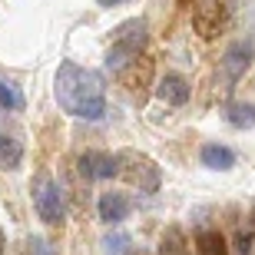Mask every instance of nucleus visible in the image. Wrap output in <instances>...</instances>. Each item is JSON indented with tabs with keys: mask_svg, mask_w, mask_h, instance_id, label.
Returning a JSON list of instances; mask_svg holds the SVG:
<instances>
[{
	"mask_svg": "<svg viewBox=\"0 0 255 255\" xmlns=\"http://www.w3.org/2000/svg\"><path fill=\"white\" fill-rule=\"evenodd\" d=\"M252 57H255L252 43H232V47L226 50V57H222V73H226L229 83H236L239 76L252 66Z\"/></svg>",
	"mask_w": 255,
	"mask_h": 255,
	"instance_id": "6e6552de",
	"label": "nucleus"
},
{
	"mask_svg": "<svg viewBox=\"0 0 255 255\" xmlns=\"http://www.w3.org/2000/svg\"><path fill=\"white\" fill-rule=\"evenodd\" d=\"M159 96L166 100V103H172V106H182L186 100H189V83H186V76L166 73L159 80Z\"/></svg>",
	"mask_w": 255,
	"mask_h": 255,
	"instance_id": "9b49d317",
	"label": "nucleus"
},
{
	"mask_svg": "<svg viewBox=\"0 0 255 255\" xmlns=\"http://www.w3.org/2000/svg\"><path fill=\"white\" fill-rule=\"evenodd\" d=\"M103 252L106 255H129L132 239L126 236V232H110V236H103Z\"/></svg>",
	"mask_w": 255,
	"mask_h": 255,
	"instance_id": "2eb2a0df",
	"label": "nucleus"
},
{
	"mask_svg": "<svg viewBox=\"0 0 255 255\" xmlns=\"http://www.w3.org/2000/svg\"><path fill=\"white\" fill-rule=\"evenodd\" d=\"M179 3H192V0H179Z\"/></svg>",
	"mask_w": 255,
	"mask_h": 255,
	"instance_id": "4be33fe9",
	"label": "nucleus"
},
{
	"mask_svg": "<svg viewBox=\"0 0 255 255\" xmlns=\"http://www.w3.org/2000/svg\"><path fill=\"white\" fill-rule=\"evenodd\" d=\"M76 169H80V176H86V179H113L116 176V156L100 152V149H86V152H80Z\"/></svg>",
	"mask_w": 255,
	"mask_h": 255,
	"instance_id": "423d86ee",
	"label": "nucleus"
},
{
	"mask_svg": "<svg viewBox=\"0 0 255 255\" xmlns=\"http://www.w3.org/2000/svg\"><path fill=\"white\" fill-rule=\"evenodd\" d=\"M100 7H120V3H129V0H96Z\"/></svg>",
	"mask_w": 255,
	"mask_h": 255,
	"instance_id": "aec40b11",
	"label": "nucleus"
},
{
	"mask_svg": "<svg viewBox=\"0 0 255 255\" xmlns=\"http://www.w3.org/2000/svg\"><path fill=\"white\" fill-rule=\"evenodd\" d=\"M23 106V93L10 80H0V110H20Z\"/></svg>",
	"mask_w": 255,
	"mask_h": 255,
	"instance_id": "f3484780",
	"label": "nucleus"
},
{
	"mask_svg": "<svg viewBox=\"0 0 255 255\" xmlns=\"http://www.w3.org/2000/svg\"><path fill=\"white\" fill-rule=\"evenodd\" d=\"M33 206H37L40 219L47 226H60L63 222V196H60V186L53 179H40L37 189H33Z\"/></svg>",
	"mask_w": 255,
	"mask_h": 255,
	"instance_id": "39448f33",
	"label": "nucleus"
},
{
	"mask_svg": "<svg viewBox=\"0 0 255 255\" xmlns=\"http://www.w3.org/2000/svg\"><path fill=\"white\" fill-rule=\"evenodd\" d=\"M146 40H149L146 20H126V23H120V27L113 30V43H110V50H106V66H110V70L126 66L132 57L142 53Z\"/></svg>",
	"mask_w": 255,
	"mask_h": 255,
	"instance_id": "f03ea898",
	"label": "nucleus"
},
{
	"mask_svg": "<svg viewBox=\"0 0 255 255\" xmlns=\"http://www.w3.org/2000/svg\"><path fill=\"white\" fill-rule=\"evenodd\" d=\"M30 255H57V252H53V246H50L47 239H33L30 242Z\"/></svg>",
	"mask_w": 255,
	"mask_h": 255,
	"instance_id": "6ab92c4d",
	"label": "nucleus"
},
{
	"mask_svg": "<svg viewBox=\"0 0 255 255\" xmlns=\"http://www.w3.org/2000/svg\"><path fill=\"white\" fill-rule=\"evenodd\" d=\"M236 255H255V229H242L236 236Z\"/></svg>",
	"mask_w": 255,
	"mask_h": 255,
	"instance_id": "a211bd4d",
	"label": "nucleus"
},
{
	"mask_svg": "<svg viewBox=\"0 0 255 255\" xmlns=\"http://www.w3.org/2000/svg\"><path fill=\"white\" fill-rule=\"evenodd\" d=\"M149 76H152V63H149V57H132L129 60V70H126V86H129L132 93L139 96H146V86H149Z\"/></svg>",
	"mask_w": 255,
	"mask_h": 255,
	"instance_id": "9d476101",
	"label": "nucleus"
},
{
	"mask_svg": "<svg viewBox=\"0 0 255 255\" xmlns=\"http://www.w3.org/2000/svg\"><path fill=\"white\" fill-rule=\"evenodd\" d=\"M159 255H189V246H186V236H182L179 226H169L159 239Z\"/></svg>",
	"mask_w": 255,
	"mask_h": 255,
	"instance_id": "ddd939ff",
	"label": "nucleus"
},
{
	"mask_svg": "<svg viewBox=\"0 0 255 255\" xmlns=\"http://www.w3.org/2000/svg\"><path fill=\"white\" fill-rule=\"evenodd\" d=\"M199 159H202V166H209V169L229 172L236 166V152L229 149V146H222V142H206L202 152H199Z\"/></svg>",
	"mask_w": 255,
	"mask_h": 255,
	"instance_id": "1a4fd4ad",
	"label": "nucleus"
},
{
	"mask_svg": "<svg viewBox=\"0 0 255 255\" xmlns=\"http://www.w3.org/2000/svg\"><path fill=\"white\" fill-rule=\"evenodd\" d=\"M20 162V142L0 132V169H13Z\"/></svg>",
	"mask_w": 255,
	"mask_h": 255,
	"instance_id": "dca6fc26",
	"label": "nucleus"
},
{
	"mask_svg": "<svg viewBox=\"0 0 255 255\" xmlns=\"http://www.w3.org/2000/svg\"><path fill=\"white\" fill-rule=\"evenodd\" d=\"M96 212H100V219L106 226H116V222H123L132 212V199L126 192H103L100 202H96Z\"/></svg>",
	"mask_w": 255,
	"mask_h": 255,
	"instance_id": "0eeeda50",
	"label": "nucleus"
},
{
	"mask_svg": "<svg viewBox=\"0 0 255 255\" xmlns=\"http://www.w3.org/2000/svg\"><path fill=\"white\" fill-rule=\"evenodd\" d=\"M196 255H229V246L216 229H202L196 236Z\"/></svg>",
	"mask_w": 255,
	"mask_h": 255,
	"instance_id": "f8f14e48",
	"label": "nucleus"
},
{
	"mask_svg": "<svg viewBox=\"0 0 255 255\" xmlns=\"http://www.w3.org/2000/svg\"><path fill=\"white\" fill-rule=\"evenodd\" d=\"M232 13H236V0H199L192 10V27L202 40H212L229 27Z\"/></svg>",
	"mask_w": 255,
	"mask_h": 255,
	"instance_id": "20e7f679",
	"label": "nucleus"
},
{
	"mask_svg": "<svg viewBox=\"0 0 255 255\" xmlns=\"http://www.w3.org/2000/svg\"><path fill=\"white\" fill-rule=\"evenodd\" d=\"M3 246H7V242H3V229H0V255H3Z\"/></svg>",
	"mask_w": 255,
	"mask_h": 255,
	"instance_id": "412c9836",
	"label": "nucleus"
},
{
	"mask_svg": "<svg viewBox=\"0 0 255 255\" xmlns=\"http://www.w3.org/2000/svg\"><path fill=\"white\" fill-rule=\"evenodd\" d=\"M116 176H123L129 186H136L139 192H156L162 186V172L159 166L146 156V152L126 149L116 156Z\"/></svg>",
	"mask_w": 255,
	"mask_h": 255,
	"instance_id": "7ed1b4c3",
	"label": "nucleus"
},
{
	"mask_svg": "<svg viewBox=\"0 0 255 255\" xmlns=\"http://www.w3.org/2000/svg\"><path fill=\"white\" fill-rule=\"evenodd\" d=\"M226 120L236 129H252L255 126V103H229Z\"/></svg>",
	"mask_w": 255,
	"mask_h": 255,
	"instance_id": "4468645a",
	"label": "nucleus"
},
{
	"mask_svg": "<svg viewBox=\"0 0 255 255\" xmlns=\"http://www.w3.org/2000/svg\"><path fill=\"white\" fill-rule=\"evenodd\" d=\"M57 103L63 106V113L76 116V120H100L106 113V83L96 70L76 66L73 60L60 63L57 83H53Z\"/></svg>",
	"mask_w": 255,
	"mask_h": 255,
	"instance_id": "f257e3e1",
	"label": "nucleus"
}]
</instances>
